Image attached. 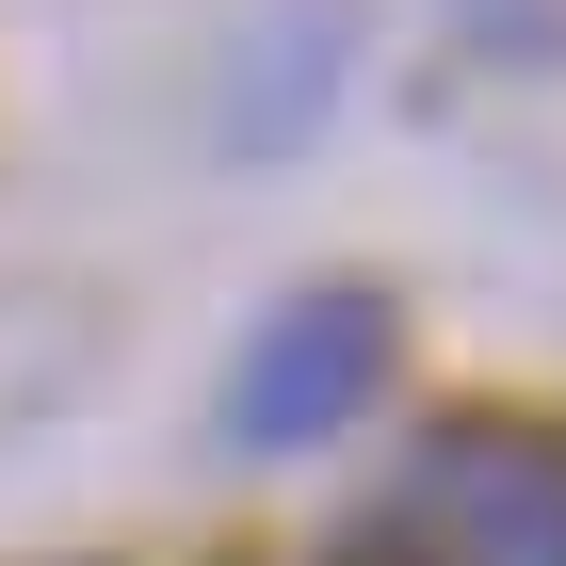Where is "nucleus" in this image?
Listing matches in <instances>:
<instances>
[{"instance_id": "f257e3e1", "label": "nucleus", "mask_w": 566, "mask_h": 566, "mask_svg": "<svg viewBox=\"0 0 566 566\" xmlns=\"http://www.w3.org/2000/svg\"><path fill=\"white\" fill-rule=\"evenodd\" d=\"M421 566H566V437L551 421H437L405 470Z\"/></svg>"}, {"instance_id": "f03ea898", "label": "nucleus", "mask_w": 566, "mask_h": 566, "mask_svg": "<svg viewBox=\"0 0 566 566\" xmlns=\"http://www.w3.org/2000/svg\"><path fill=\"white\" fill-rule=\"evenodd\" d=\"M389 356H405L389 292H356V275L292 292L260 340H243V373H227V453H324L356 405L389 389Z\"/></svg>"}, {"instance_id": "7ed1b4c3", "label": "nucleus", "mask_w": 566, "mask_h": 566, "mask_svg": "<svg viewBox=\"0 0 566 566\" xmlns=\"http://www.w3.org/2000/svg\"><path fill=\"white\" fill-rule=\"evenodd\" d=\"M340 33H356L340 0H307V17H275V33L243 49L260 82L227 97V130H243V146H275V130H307V114H324V82H340Z\"/></svg>"}, {"instance_id": "20e7f679", "label": "nucleus", "mask_w": 566, "mask_h": 566, "mask_svg": "<svg viewBox=\"0 0 566 566\" xmlns=\"http://www.w3.org/2000/svg\"><path fill=\"white\" fill-rule=\"evenodd\" d=\"M324 566H421V551H405V518H389V534H340Z\"/></svg>"}]
</instances>
